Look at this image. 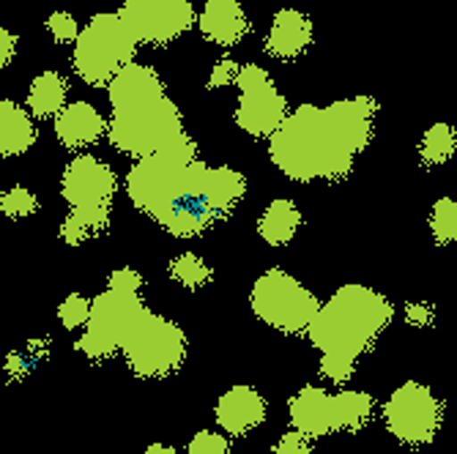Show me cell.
<instances>
[{"mask_svg": "<svg viewBox=\"0 0 457 454\" xmlns=\"http://www.w3.org/2000/svg\"><path fill=\"white\" fill-rule=\"evenodd\" d=\"M405 323L411 326H430L433 323V307L430 304H405Z\"/></svg>", "mask_w": 457, "mask_h": 454, "instance_id": "obj_35", "label": "cell"}, {"mask_svg": "<svg viewBox=\"0 0 457 454\" xmlns=\"http://www.w3.org/2000/svg\"><path fill=\"white\" fill-rule=\"evenodd\" d=\"M290 425L296 433L312 438H323L337 433L335 422V394H328L320 386H304L294 400H290Z\"/></svg>", "mask_w": 457, "mask_h": 454, "instance_id": "obj_14", "label": "cell"}, {"mask_svg": "<svg viewBox=\"0 0 457 454\" xmlns=\"http://www.w3.org/2000/svg\"><path fill=\"white\" fill-rule=\"evenodd\" d=\"M454 148H457V132L449 123H433L420 143V156L425 164H444L452 159Z\"/></svg>", "mask_w": 457, "mask_h": 454, "instance_id": "obj_23", "label": "cell"}, {"mask_svg": "<svg viewBox=\"0 0 457 454\" xmlns=\"http://www.w3.org/2000/svg\"><path fill=\"white\" fill-rule=\"evenodd\" d=\"M386 430L405 446H425L436 438L444 422L441 400L422 384L405 381L384 405Z\"/></svg>", "mask_w": 457, "mask_h": 454, "instance_id": "obj_9", "label": "cell"}, {"mask_svg": "<svg viewBox=\"0 0 457 454\" xmlns=\"http://www.w3.org/2000/svg\"><path fill=\"white\" fill-rule=\"evenodd\" d=\"M69 82L58 71H45L30 82L28 91V110L36 118H53L66 107Z\"/></svg>", "mask_w": 457, "mask_h": 454, "instance_id": "obj_21", "label": "cell"}, {"mask_svg": "<svg viewBox=\"0 0 457 454\" xmlns=\"http://www.w3.org/2000/svg\"><path fill=\"white\" fill-rule=\"evenodd\" d=\"M430 233L438 244H452L457 238V202L441 197L430 211Z\"/></svg>", "mask_w": 457, "mask_h": 454, "instance_id": "obj_26", "label": "cell"}, {"mask_svg": "<svg viewBox=\"0 0 457 454\" xmlns=\"http://www.w3.org/2000/svg\"><path fill=\"white\" fill-rule=\"evenodd\" d=\"M143 454H179L173 446H164V443H154V446H148Z\"/></svg>", "mask_w": 457, "mask_h": 454, "instance_id": "obj_37", "label": "cell"}, {"mask_svg": "<svg viewBox=\"0 0 457 454\" xmlns=\"http://www.w3.org/2000/svg\"><path fill=\"white\" fill-rule=\"evenodd\" d=\"M312 45V22L299 9H282L274 14L269 36H266V53L277 61H294L304 55Z\"/></svg>", "mask_w": 457, "mask_h": 454, "instance_id": "obj_15", "label": "cell"}, {"mask_svg": "<svg viewBox=\"0 0 457 454\" xmlns=\"http://www.w3.org/2000/svg\"><path fill=\"white\" fill-rule=\"evenodd\" d=\"M249 304L263 323L285 334H304L320 307L307 287L282 268L266 271L253 285Z\"/></svg>", "mask_w": 457, "mask_h": 454, "instance_id": "obj_7", "label": "cell"}, {"mask_svg": "<svg viewBox=\"0 0 457 454\" xmlns=\"http://www.w3.org/2000/svg\"><path fill=\"white\" fill-rule=\"evenodd\" d=\"M236 86L241 91L238 104H236L238 129H244L253 137H271L279 129L285 115L290 112L287 99L271 82V74L258 63H246V66H238Z\"/></svg>", "mask_w": 457, "mask_h": 454, "instance_id": "obj_10", "label": "cell"}, {"mask_svg": "<svg viewBox=\"0 0 457 454\" xmlns=\"http://www.w3.org/2000/svg\"><path fill=\"white\" fill-rule=\"evenodd\" d=\"M395 307L364 285H343L318 307L307 334L320 353H343L359 359L392 323Z\"/></svg>", "mask_w": 457, "mask_h": 454, "instance_id": "obj_4", "label": "cell"}, {"mask_svg": "<svg viewBox=\"0 0 457 454\" xmlns=\"http://www.w3.org/2000/svg\"><path fill=\"white\" fill-rule=\"evenodd\" d=\"M110 291H118V293H132V296H140V287H143V277L135 271V268H118L110 274V282H107Z\"/></svg>", "mask_w": 457, "mask_h": 454, "instance_id": "obj_32", "label": "cell"}, {"mask_svg": "<svg viewBox=\"0 0 457 454\" xmlns=\"http://www.w3.org/2000/svg\"><path fill=\"white\" fill-rule=\"evenodd\" d=\"M123 359H127L129 369L140 378H164L176 373L187 359V337L181 326L154 315H148L135 326L129 340L123 343Z\"/></svg>", "mask_w": 457, "mask_h": 454, "instance_id": "obj_8", "label": "cell"}, {"mask_svg": "<svg viewBox=\"0 0 457 454\" xmlns=\"http://www.w3.org/2000/svg\"><path fill=\"white\" fill-rule=\"evenodd\" d=\"M145 315H148V307L140 301V296L118 293V291H110L107 287L104 293H99L91 301V312L86 320V334L79 337L77 351L91 361L110 359L112 353H118L123 348V343L129 340L135 326Z\"/></svg>", "mask_w": 457, "mask_h": 454, "instance_id": "obj_6", "label": "cell"}, {"mask_svg": "<svg viewBox=\"0 0 457 454\" xmlns=\"http://www.w3.org/2000/svg\"><path fill=\"white\" fill-rule=\"evenodd\" d=\"M36 143L30 115L12 99L0 102V156H20Z\"/></svg>", "mask_w": 457, "mask_h": 454, "instance_id": "obj_19", "label": "cell"}, {"mask_svg": "<svg viewBox=\"0 0 457 454\" xmlns=\"http://www.w3.org/2000/svg\"><path fill=\"white\" fill-rule=\"evenodd\" d=\"M137 45H170L195 22L192 0H123L118 12Z\"/></svg>", "mask_w": 457, "mask_h": 454, "instance_id": "obj_11", "label": "cell"}, {"mask_svg": "<svg viewBox=\"0 0 457 454\" xmlns=\"http://www.w3.org/2000/svg\"><path fill=\"white\" fill-rule=\"evenodd\" d=\"M170 277L181 285L189 287V291H197V287H205L212 282L214 271L209 268L203 258H197L195 252H184L179 258L170 260Z\"/></svg>", "mask_w": 457, "mask_h": 454, "instance_id": "obj_24", "label": "cell"}, {"mask_svg": "<svg viewBox=\"0 0 457 454\" xmlns=\"http://www.w3.org/2000/svg\"><path fill=\"white\" fill-rule=\"evenodd\" d=\"M269 153L277 168L294 181H343L356 159V148L337 129L326 107L302 104L287 112L271 135Z\"/></svg>", "mask_w": 457, "mask_h": 454, "instance_id": "obj_3", "label": "cell"}, {"mask_svg": "<svg viewBox=\"0 0 457 454\" xmlns=\"http://www.w3.org/2000/svg\"><path fill=\"white\" fill-rule=\"evenodd\" d=\"M63 200L71 205V211L79 214H110L112 197L118 192V176L107 161L96 156L79 153L71 159L61 178Z\"/></svg>", "mask_w": 457, "mask_h": 454, "instance_id": "obj_12", "label": "cell"}, {"mask_svg": "<svg viewBox=\"0 0 457 454\" xmlns=\"http://www.w3.org/2000/svg\"><path fill=\"white\" fill-rule=\"evenodd\" d=\"M107 94L112 104L107 137L120 153L143 159L184 135L181 110L164 94L156 69L135 61L127 63L107 82Z\"/></svg>", "mask_w": 457, "mask_h": 454, "instance_id": "obj_2", "label": "cell"}, {"mask_svg": "<svg viewBox=\"0 0 457 454\" xmlns=\"http://www.w3.org/2000/svg\"><path fill=\"white\" fill-rule=\"evenodd\" d=\"M214 417L228 435H246L266 422V400L253 386H233L217 400Z\"/></svg>", "mask_w": 457, "mask_h": 454, "instance_id": "obj_13", "label": "cell"}, {"mask_svg": "<svg viewBox=\"0 0 457 454\" xmlns=\"http://www.w3.org/2000/svg\"><path fill=\"white\" fill-rule=\"evenodd\" d=\"M372 397L367 392H356V389H343L340 394H335V422L337 430H348V433H359L361 427H367L370 417H372Z\"/></svg>", "mask_w": 457, "mask_h": 454, "instance_id": "obj_22", "label": "cell"}, {"mask_svg": "<svg viewBox=\"0 0 457 454\" xmlns=\"http://www.w3.org/2000/svg\"><path fill=\"white\" fill-rule=\"evenodd\" d=\"M356 361L353 356H343V353H323L320 359V376L331 384H348L356 376Z\"/></svg>", "mask_w": 457, "mask_h": 454, "instance_id": "obj_28", "label": "cell"}, {"mask_svg": "<svg viewBox=\"0 0 457 454\" xmlns=\"http://www.w3.org/2000/svg\"><path fill=\"white\" fill-rule=\"evenodd\" d=\"M189 454H230V441L222 433L200 430L189 441Z\"/></svg>", "mask_w": 457, "mask_h": 454, "instance_id": "obj_30", "label": "cell"}, {"mask_svg": "<svg viewBox=\"0 0 457 454\" xmlns=\"http://www.w3.org/2000/svg\"><path fill=\"white\" fill-rule=\"evenodd\" d=\"M36 209H38V200L25 186H12V189H6L4 194H0V211H4L6 217H14V219L30 217Z\"/></svg>", "mask_w": 457, "mask_h": 454, "instance_id": "obj_27", "label": "cell"}, {"mask_svg": "<svg viewBox=\"0 0 457 454\" xmlns=\"http://www.w3.org/2000/svg\"><path fill=\"white\" fill-rule=\"evenodd\" d=\"M137 38L123 25V20L115 14H96L86 28L79 30L74 41V71L82 82L99 88L135 61L137 55Z\"/></svg>", "mask_w": 457, "mask_h": 454, "instance_id": "obj_5", "label": "cell"}, {"mask_svg": "<svg viewBox=\"0 0 457 454\" xmlns=\"http://www.w3.org/2000/svg\"><path fill=\"white\" fill-rule=\"evenodd\" d=\"M110 225V214H79V211H71L63 225H61V238L66 244H82L88 241L99 233H104Z\"/></svg>", "mask_w": 457, "mask_h": 454, "instance_id": "obj_25", "label": "cell"}, {"mask_svg": "<svg viewBox=\"0 0 457 454\" xmlns=\"http://www.w3.org/2000/svg\"><path fill=\"white\" fill-rule=\"evenodd\" d=\"M203 36L220 47H233L246 36L249 20L238 0H209L197 20Z\"/></svg>", "mask_w": 457, "mask_h": 454, "instance_id": "obj_17", "label": "cell"}, {"mask_svg": "<svg viewBox=\"0 0 457 454\" xmlns=\"http://www.w3.org/2000/svg\"><path fill=\"white\" fill-rule=\"evenodd\" d=\"M14 53H17V38L4 25H0V71H4L12 63Z\"/></svg>", "mask_w": 457, "mask_h": 454, "instance_id": "obj_36", "label": "cell"}, {"mask_svg": "<svg viewBox=\"0 0 457 454\" xmlns=\"http://www.w3.org/2000/svg\"><path fill=\"white\" fill-rule=\"evenodd\" d=\"M209 164L197 159L195 140L184 132L176 143L148 153L127 173V194L143 214L176 238H195L217 217L203 202V178Z\"/></svg>", "mask_w": 457, "mask_h": 454, "instance_id": "obj_1", "label": "cell"}, {"mask_svg": "<svg viewBox=\"0 0 457 454\" xmlns=\"http://www.w3.org/2000/svg\"><path fill=\"white\" fill-rule=\"evenodd\" d=\"M246 194V178L233 168H205L203 202L217 219L228 217Z\"/></svg>", "mask_w": 457, "mask_h": 454, "instance_id": "obj_18", "label": "cell"}, {"mask_svg": "<svg viewBox=\"0 0 457 454\" xmlns=\"http://www.w3.org/2000/svg\"><path fill=\"white\" fill-rule=\"evenodd\" d=\"M299 227H302V211L296 209V202L287 197H279V200L269 202V209L261 214L258 235L269 246H285L294 241Z\"/></svg>", "mask_w": 457, "mask_h": 454, "instance_id": "obj_20", "label": "cell"}, {"mask_svg": "<svg viewBox=\"0 0 457 454\" xmlns=\"http://www.w3.org/2000/svg\"><path fill=\"white\" fill-rule=\"evenodd\" d=\"M47 30L53 33V38L58 41V45H74L77 36H79V25H77V20H74L69 12H55V14H50Z\"/></svg>", "mask_w": 457, "mask_h": 454, "instance_id": "obj_31", "label": "cell"}, {"mask_svg": "<svg viewBox=\"0 0 457 454\" xmlns=\"http://www.w3.org/2000/svg\"><path fill=\"white\" fill-rule=\"evenodd\" d=\"M274 454H312V441L296 430H290L277 441Z\"/></svg>", "mask_w": 457, "mask_h": 454, "instance_id": "obj_33", "label": "cell"}, {"mask_svg": "<svg viewBox=\"0 0 457 454\" xmlns=\"http://www.w3.org/2000/svg\"><path fill=\"white\" fill-rule=\"evenodd\" d=\"M236 74H238V63H236L233 58H222V61L212 69L209 88H225V86H233V82H236Z\"/></svg>", "mask_w": 457, "mask_h": 454, "instance_id": "obj_34", "label": "cell"}, {"mask_svg": "<svg viewBox=\"0 0 457 454\" xmlns=\"http://www.w3.org/2000/svg\"><path fill=\"white\" fill-rule=\"evenodd\" d=\"M55 135L66 148L79 151V148L96 145L107 135V120L94 104L71 102L55 118Z\"/></svg>", "mask_w": 457, "mask_h": 454, "instance_id": "obj_16", "label": "cell"}, {"mask_svg": "<svg viewBox=\"0 0 457 454\" xmlns=\"http://www.w3.org/2000/svg\"><path fill=\"white\" fill-rule=\"evenodd\" d=\"M88 312H91V301L86 296H79V293L66 296L63 304L58 307V318H61L63 328H69V332H74V328H79V326H86Z\"/></svg>", "mask_w": 457, "mask_h": 454, "instance_id": "obj_29", "label": "cell"}]
</instances>
